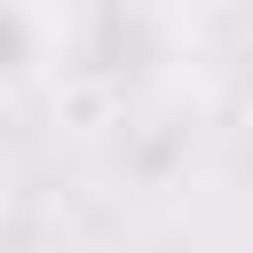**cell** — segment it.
Masks as SVG:
<instances>
[]
</instances>
